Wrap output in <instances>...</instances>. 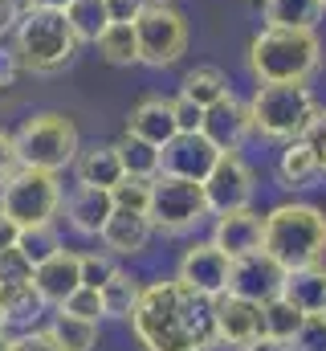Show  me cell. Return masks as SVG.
I'll return each mask as SVG.
<instances>
[{
  "label": "cell",
  "mask_w": 326,
  "mask_h": 351,
  "mask_svg": "<svg viewBox=\"0 0 326 351\" xmlns=\"http://www.w3.org/2000/svg\"><path fill=\"white\" fill-rule=\"evenodd\" d=\"M131 331L147 351H200L216 335V298L188 290L179 278L147 282L131 311Z\"/></svg>",
  "instance_id": "obj_1"
},
{
  "label": "cell",
  "mask_w": 326,
  "mask_h": 351,
  "mask_svg": "<svg viewBox=\"0 0 326 351\" xmlns=\"http://www.w3.org/2000/svg\"><path fill=\"white\" fill-rule=\"evenodd\" d=\"M244 62L257 82H310L323 70V37L318 29L261 25L249 37Z\"/></svg>",
  "instance_id": "obj_2"
},
{
  "label": "cell",
  "mask_w": 326,
  "mask_h": 351,
  "mask_svg": "<svg viewBox=\"0 0 326 351\" xmlns=\"http://www.w3.org/2000/svg\"><path fill=\"white\" fill-rule=\"evenodd\" d=\"M265 254H273L286 269L326 262V213L306 200H286L265 213Z\"/></svg>",
  "instance_id": "obj_3"
},
{
  "label": "cell",
  "mask_w": 326,
  "mask_h": 351,
  "mask_svg": "<svg viewBox=\"0 0 326 351\" xmlns=\"http://www.w3.org/2000/svg\"><path fill=\"white\" fill-rule=\"evenodd\" d=\"M12 49H16L25 74H58L78 58L82 41L66 21V8L33 4L12 29Z\"/></svg>",
  "instance_id": "obj_4"
},
{
  "label": "cell",
  "mask_w": 326,
  "mask_h": 351,
  "mask_svg": "<svg viewBox=\"0 0 326 351\" xmlns=\"http://www.w3.org/2000/svg\"><path fill=\"white\" fill-rule=\"evenodd\" d=\"M314 110H318V98H314L310 82H257L253 98H249L253 131L269 143L302 139Z\"/></svg>",
  "instance_id": "obj_5"
},
{
  "label": "cell",
  "mask_w": 326,
  "mask_h": 351,
  "mask_svg": "<svg viewBox=\"0 0 326 351\" xmlns=\"http://www.w3.org/2000/svg\"><path fill=\"white\" fill-rule=\"evenodd\" d=\"M16 156L25 168H41V172H66L74 168L82 152V139H78V127L70 114L62 110H41V114H29L16 131Z\"/></svg>",
  "instance_id": "obj_6"
},
{
  "label": "cell",
  "mask_w": 326,
  "mask_h": 351,
  "mask_svg": "<svg viewBox=\"0 0 326 351\" xmlns=\"http://www.w3.org/2000/svg\"><path fill=\"white\" fill-rule=\"evenodd\" d=\"M147 217H151L155 233H167V237L192 233L196 225H204V221L212 217L208 196H204V184H200V180H184V176L160 172L155 180H151Z\"/></svg>",
  "instance_id": "obj_7"
},
{
  "label": "cell",
  "mask_w": 326,
  "mask_h": 351,
  "mask_svg": "<svg viewBox=\"0 0 326 351\" xmlns=\"http://www.w3.org/2000/svg\"><path fill=\"white\" fill-rule=\"evenodd\" d=\"M135 37H139V66H151V70L175 66L192 45L188 16L171 0H147L143 4V12L135 16Z\"/></svg>",
  "instance_id": "obj_8"
},
{
  "label": "cell",
  "mask_w": 326,
  "mask_h": 351,
  "mask_svg": "<svg viewBox=\"0 0 326 351\" xmlns=\"http://www.w3.org/2000/svg\"><path fill=\"white\" fill-rule=\"evenodd\" d=\"M66 208V192L58 172L41 168H16L8 184H0V213H8L16 225H45Z\"/></svg>",
  "instance_id": "obj_9"
},
{
  "label": "cell",
  "mask_w": 326,
  "mask_h": 351,
  "mask_svg": "<svg viewBox=\"0 0 326 351\" xmlns=\"http://www.w3.org/2000/svg\"><path fill=\"white\" fill-rule=\"evenodd\" d=\"M200 184H204V196H208L212 217L233 213V208H249V200L257 192V176L244 164L241 152H221V160L212 164V172L204 176Z\"/></svg>",
  "instance_id": "obj_10"
},
{
  "label": "cell",
  "mask_w": 326,
  "mask_h": 351,
  "mask_svg": "<svg viewBox=\"0 0 326 351\" xmlns=\"http://www.w3.org/2000/svg\"><path fill=\"white\" fill-rule=\"evenodd\" d=\"M286 290V265L265 250H253L244 258H233V274H229V294H241L249 302H273Z\"/></svg>",
  "instance_id": "obj_11"
},
{
  "label": "cell",
  "mask_w": 326,
  "mask_h": 351,
  "mask_svg": "<svg viewBox=\"0 0 326 351\" xmlns=\"http://www.w3.org/2000/svg\"><path fill=\"white\" fill-rule=\"evenodd\" d=\"M229 274H233V258L225 250H216L212 241H196L184 250V258L175 265V278L196 290V294H208V298H221L229 294Z\"/></svg>",
  "instance_id": "obj_12"
},
{
  "label": "cell",
  "mask_w": 326,
  "mask_h": 351,
  "mask_svg": "<svg viewBox=\"0 0 326 351\" xmlns=\"http://www.w3.org/2000/svg\"><path fill=\"white\" fill-rule=\"evenodd\" d=\"M200 131L216 143V152H241V143L253 135V114H249V102H241L237 94H225L221 102L204 106Z\"/></svg>",
  "instance_id": "obj_13"
},
{
  "label": "cell",
  "mask_w": 326,
  "mask_h": 351,
  "mask_svg": "<svg viewBox=\"0 0 326 351\" xmlns=\"http://www.w3.org/2000/svg\"><path fill=\"white\" fill-rule=\"evenodd\" d=\"M216 160H221V152H216V143L204 131H179L163 147V172L184 176V180H204Z\"/></svg>",
  "instance_id": "obj_14"
},
{
  "label": "cell",
  "mask_w": 326,
  "mask_h": 351,
  "mask_svg": "<svg viewBox=\"0 0 326 351\" xmlns=\"http://www.w3.org/2000/svg\"><path fill=\"white\" fill-rule=\"evenodd\" d=\"M216 250H225L229 258H244L253 250L265 245V217L253 213V208H233V213H221L212 221V237H208Z\"/></svg>",
  "instance_id": "obj_15"
},
{
  "label": "cell",
  "mask_w": 326,
  "mask_h": 351,
  "mask_svg": "<svg viewBox=\"0 0 326 351\" xmlns=\"http://www.w3.org/2000/svg\"><path fill=\"white\" fill-rule=\"evenodd\" d=\"M151 237H155L151 217H147V213H135V208H114L110 221H106V229H102V245H106V254H114V258H135V254H143V250L151 245Z\"/></svg>",
  "instance_id": "obj_16"
},
{
  "label": "cell",
  "mask_w": 326,
  "mask_h": 351,
  "mask_svg": "<svg viewBox=\"0 0 326 351\" xmlns=\"http://www.w3.org/2000/svg\"><path fill=\"white\" fill-rule=\"evenodd\" d=\"M110 213H114L110 188H86V184H78L66 196V221H70V229L82 233V237H102Z\"/></svg>",
  "instance_id": "obj_17"
},
{
  "label": "cell",
  "mask_w": 326,
  "mask_h": 351,
  "mask_svg": "<svg viewBox=\"0 0 326 351\" xmlns=\"http://www.w3.org/2000/svg\"><path fill=\"white\" fill-rule=\"evenodd\" d=\"M216 335L249 348L253 339H261V302H249L241 294H221L216 298Z\"/></svg>",
  "instance_id": "obj_18"
},
{
  "label": "cell",
  "mask_w": 326,
  "mask_h": 351,
  "mask_svg": "<svg viewBox=\"0 0 326 351\" xmlns=\"http://www.w3.org/2000/svg\"><path fill=\"white\" fill-rule=\"evenodd\" d=\"M127 131L155 143V147H167L175 135H179V123H175V110H171V98H160V94H147L143 102H135V110L127 114Z\"/></svg>",
  "instance_id": "obj_19"
},
{
  "label": "cell",
  "mask_w": 326,
  "mask_h": 351,
  "mask_svg": "<svg viewBox=\"0 0 326 351\" xmlns=\"http://www.w3.org/2000/svg\"><path fill=\"white\" fill-rule=\"evenodd\" d=\"M33 286L41 290V298H45L49 306H62V302L82 286V254H70V250L53 254L49 262H41L33 269Z\"/></svg>",
  "instance_id": "obj_20"
},
{
  "label": "cell",
  "mask_w": 326,
  "mask_h": 351,
  "mask_svg": "<svg viewBox=\"0 0 326 351\" xmlns=\"http://www.w3.org/2000/svg\"><path fill=\"white\" fill-rule=\"evenodd\" d=\"M123 176L127 172H123V160H118L114 143H90L74 160V180L86 184V188H114Z\"/></svg>",
  "instance_id": "obj_21"
},
{
  "label": "cell",
  "mask_w": 326,
  "mask_h": 351,
  "mask_svg": "<svg viewBox=\"0 0 326 351\" xmlns=\"http://www.w3.org/2000/svg\"><path fill=\"white\" fill-rule=\"evenodd\" d=\"M302 315H326V262L286 269V290H281Z\"/></svg>",
  "instance_id": "obj_22"
},
{
  "label": "cell",
  "mask_w": 326,
  "mask_h": 351,
  "mask_svg": "<svg viewBox=\"0 0 326 351\" xmlns=\"http://www.w3.org/2000/svg\"><path fill=\"white\" fill-rule=\"evenodd\" d=\"M0 306H4V327H25L33 331V323L45 315V298L33 282H12V286H0Z\"/></svg>",
  "instance_id": "obj_23"
},
{
  "label": "cell",
  "mask_w": 326,
  "mask_h": 351,
  "mask_svg": "<svg viewBox=\"0 0 326 351\" xmlns=\"http://www.w3.org/2000/svg\"><path fill=\"white\" fill-rule=\"evenodd\" d=\"M261 16L265 25H281V29H318L326 4L323 0H261Z\"/></svg>",
  "instance_id": "obj_24"
},
{
  "label": "cell",
  "mask_w": 326,
  "mask_h": 351,
  "mask_svg": "<svg viewBox=\"0 0 326 351\" xmlns=\"http://www.w3.org/2000/svg\"><path fill=\"white\" fill-rule=\"evenodd\" d=\"M98 58L106 66H139V37H135V21H110L102 29V37L94 41Z\"/></svg>",
  "instance_id": "obj_25"
},
{
  "label": "cell",
  "mask_w": 326,
  "mask_h": 351,
  "mask_svg": "<svg viewBox=\"0 0 326 351\" xmlns=\"http://www.w3.org/2000/svg\"><path fill=\"white\" fill-rule=\"evenodd\" d=\"M314 176H323V164H318L314 147L306 139L286 143V152L277 156V180H281V188H306Z\"/></svg>",
  "instance_id": "obj_26"
},
{
  "label": "cell",
  "mask_w": 326,
  "mask_h": 351,
  "mask_svg": "<svg viewBox=\"0 0 326 351\" xmlns=\"http://www.w3.org/2000/svg\"><path fill=\"white\" fill-rule=\"evenodd\" d=\"M114 147H118V160H123V172L127 176L155 180L163 172V147H155V143H147V139H139V135L127 131Z\"/></svg>",
  "instance_id": "obj_27"
},
{
  "label": "cell",
  "mask_w": 326,
  "mask_h": 351,
  "mask_svg": "<svg viewBox=\"0 0 326 351\" xmlns=\"http://www.w3.org/2000/svg\"><path fill=\"white\" fill-rule=\"evenodd\" d=\"M179 94H184V98H192L196 106H212V102H221L225 94H233V86H229L225 70H216V66H196V70H188V74H184Z\"/></svg>",
  "instance_id": "obj_28"
},
{
  "label": "cell",
  "mask_w": 326,
  "mask_h": 351,
  "mask_svg": "<svg viewBox=\"0 0 326 351\" xmlns=\"http://www.w3.org/2000/svg\"><path fill=\"white\" fill-rule=\"evenodd\" d=\"M66 21H70V29L78 33L82 45H86V41L94 45V41L102 37V29H106L114 16H110V4H106V0H70V4H66Z\"/></svg>",
  "instance_id": "obj_29"
},
{
  "label": "cell",
  "mask_w": 326,
  "mask_h": 351,
  "mask_svg": "<svg viewBox=\"0 0 326 351\" xmlns=\"http://www.w3.org/2000/svg\"><path fill=\"white\" fill-rule=\"evenodd\" d=\"M302 311L281 294V298H273V302H265L261 306V335L265 339H273V343H290L294 335H298V327H302Z\"/></svg>",
  "instance_id": "obj_30"
},
{
  "label": "cell",
  "mask_w": 326,
  "mask_h": 351,
  "mask_svg": "<svg viewBox=\"0 0 326 351\" xmlns=\"http://www.w3.org/2000/svg\"><path fill=\"white\" fill-rule=\"evenodd\" d=\"M139 294H143V282H139L135 274H127V269H114V274H110V282L102 286L106 319H131V311H135Z\"/></svg>",
  "instance_id": "obj_31"
},
{
  "label": "cell",
  "mask_w": 326,
  "mask_h": 351,
  "mask_svg": "<svg viewBox=\"0 0 326 351\" xmlns=\"http://www.w3.org/2000/svg\"><path fill=\"white\" fill-rule=\"evenodd\" d=\"M16 250L33 262V269L41 262H49L53 254H62L66 245H62V233H58V225L53 221H45V225H21V233H16Z\"/></svg>",
  "instance_id": "obj_32"
},
{
  "label": "cell",
  "mask_w": 326,
  "mask_h": 351,
  "mask_svg": "<svg viewBox=\"0 0 326 351\" xmlns=\"http://www.w3.org/2000/svg\"><path fill=\"white\" fill-rule=\"evenodd\" d=\"M49 335L66 351H94V343H98V323H86V319H74V315L58 311L53 323H49Z\"/></svg>",
  "instance_id": "obj_33"
},
{
  "label": "cell",
  "mask_w": 326,
  "mask_h": 351,
  "mask_svg": "<svg viewBox=\"0 0 326 351\" xmlns=\"http://www.w3.org/2000/svg\"><path fill=\"white\" fill-rule=\"evenodd\" d=\"M110 196H114V208H135V213H147V204H151V180L123 176V180L110 188Z\"/></svg>",
  "instance_id": "obj_34"
},
{
  "label": "cell",
  "mask_w": 326,
  "mask_h": 351,
  "mask_svg": "<svg viewBox=\"0 0 326 351\" xmlns=\"http://www.w3.org/2000/svg\"><path fill=\"white\" fill-rule=\"evenodd\" d=\"M58 311H66V315H74V319H86V323H98V319H106V306H102V290H94V286H78Z\"/></svg>",
  "instance_id": "obj_35"
},
{
  "label": "cell",
  "mask_w": 326,
  "mask_h": 351,
  "mask_svg": "<svg viewBox=\"0 0 326 351\" xmlns=\"http://www.w3.org/2000/svg\"><path fill=\"white\" fill-rule=\"evenodd\" d=\"M290 351H326V315H306L298 335L286 343Z\"/></svg>",
  "instance_id": "obj_36"
},
{
  "label": "cell",
  "mask_w": 326,
  "mask_h": 351,
  "mask_svg": "<svg viewBox=\"0 0 326 351\" xmlns=\"http://www.w3.org/2000/svg\"><path fill=\"white\" fill-rule=\"evenodd\" d=\"M114 269H118V265H114V254H106V250H102V254H82V286L102 290Z\"/></svg>",
  "instance_id": "obj_37"
},
{
  "label": "cell",
  "mask_w": 326,
  "mask_h": 351,
  "mask_svg": "<svg viewBox=\"0 0 326 351\" xmlns=\"http://www.w3.org/2000/svg\"><path fill=\"white\" fill-rule=\"evenodd\" d=\"M12 282H33V262L16 245L0 250V286H12Z\"/></svg>",
  "instance_id": "obj_38"
},
{
  "label": "cell",
  "mask_w": 326,
  "mask_h": 351,
  "mask_svg": "<svg viewBox=\"0 0 326 351\" xmlns=\"http://www.w3.org/2000/svg\"><path fill=\"white\" fill-rule=\"evenodd\" d=\"M12 351H66L53 335H49V327L45 331H21V335H12Z\"/></svg>",
  "instance_id": "obj_39"
},
{
  "label": "cell",
  "mask_w": 326,
  "mask_h": 351,
  "mask_svg": "<svg viewBox=\"0 0 326 351\" xmlns=\"http://www.w3.org/2000/svg\"><path fill=\"white\" fill-rule=\"evenodd\" d=\"M171 110H175V123H179V131H200V119H204V106H196L192 98H184V94H175V98H171Z\"/></svg>",
  "instance_id": "obj_40"
},
{
  "label": "cell",
  "mask_w": 326,
  "mask_h": 351,
  "mask_svg": "<svg viewBox=\"0 0 326 351\" xmlns=\"http://www.w3.org/2000/svg\"><path fill=\"white\" fill-rule=\"evenodd\" d=\"M21 168V156H16V139H12V131H4L0 127V184H8V176Z\"/></svg>",
  "instance_id": "obj_41"
},
{
  "label": "cell",
  "mask_w": 326,
  "mask_h": 351,
  "mask_svg": "<svg viewBox=\"0 0 326 351\" xmlns=\"http://www.w3.org/2000/svg\"><path fill=\"white\" fill-rule=\"evenodd\" d=\"M302 139L314 147V156H318V164H323V152H326V106H318V110H314V119L306 123Z\"/></svg>",
  "instance_id": "obj_42"
},
{
  "label": "cell",
  "mask_w": 326,
  "mask_h": 351,
  "mask_svg": "<svg viewBox=\"0 0 326 351\" xmlns=\"http://www.w3.org/2000/svg\"><path fill=\"white\" fill-rule=\"evenodd\" d=\"M33 8V0H0V41L16 29V21Z\"/></svg>",
  "instance_id": "obj_43"
},
{
  "label": "cell",
  "mask_w": 326,
  "mask_h": 351,
  "mask_svg": "<svg viewBox=\"0 0 326 351\" xmlns=\"http://www.w3.org/2000/svg\"><path fill=\"white\" fill-rule=\"evenodd\" d=\"M21 74H25V66H21V58H16V49H12V45H0V90L12 86Z\"/></svg>",
  "instance_id": "obj_44"
},
{
  "label": "cell",
  "mask_w": 326,
  "mask_h": 351,
  "mask_svg": "<svg viewBox=\"0 0 326 351\" xmlns=\"http://www.w3.org/2000/svg\"><path fill=\"white\" fill-rule=\"evenodd\" d=\"M106 4H110V16H114V21H135L147 0H106Z\"/></svg>",
  "instance_id": "obj_45"
},
{
  "label": "cell",
  "mask_w": 326,
  "mask_h": 351,
  "mask_svg": "<svg viewBox=\"0 0 326 351\" xmlns=\"http://www.w3.org/2000/svg\"><path fill=\"white\" fill-rule=\"evenodd\" d=\"M16 233H21V225L8 213H0V250H12L16 245Z\"/></svg>",
  "instance_id": "obj_46"
},
{
  "label": "cell",
  "mask_w": 326,
  "mask_h": 351,
  "mask_svg": "<svg viewBox=\"0 0 326 351\" xmlns=\"http://www.w3.org/2000/svg\"><path fill=\"white\" fill-rule=\"evenodd\" d=\"M241 351H290V348H286V343H273V339H265V335H261V339H253V343L241 348Z\"/></svg>",
  "instance_id": "obj_47"
},
{
  "label": "cell",
  "mask_w": 326,
  "mask_h": 351,
  "mask_svg": "<svg viewBox=\"0 0 326 351\" xmlns=\"http://www.w3.org/2000/svg\"><path fill=\"white\" fill-rule=\"evenodd\" d=\"M200 351H241V348H237V343H229V339H221V335H212Z\"/></svg>",
  "instance_id": "obj_48"
},
{
  "label": "cell",
  "mask_w": 326,
  "mask_h": 351,
  "mask_svg": "<svg viewBox=\"0 0 326 351\" xmlns=\"http://www.w3.org/2000/svg\"><path fill=\"white\" fill-rule=\"evenodd\" d=\"M0 351H12V335H8V327H0Z\"/></svg>",
  "instance_id": "obj_49"
},
{
  "label": "cell",
  "mask_w": 326,
  "mask_h": 351,
  "mask_svg": "<svg viewBox=\"0 0 326 351\" xmlns=\"http://www.w3.org/2000/svg\"><path fill=\"white\" fill-rule=\"evenodd\" d=\"M33 4H45V8H66L70 0H33Z\"/></svg>",
  "instance_id": "obj_50"
},
{
  "label": "cell",
  "mask_w": 326,
  "mask_h": 351,
  "mask_svg": "<svg viewBox=\"0 0 326 351\" xmlns=\"http://www.w3.org/2000/svg\"><path fill=\"white\" fill-rule=\"evenodd\" d=\"M0 327H4V306H0Z\"/></svg>",
  "instance_id": "obj_51"
},
{
  "label": "cell",
  "mask_w": 326,
  "mask_h": 351,
  "mask_svg": "<svg viewBox=\"0 0 326 351\" xmlns=\"http://www.w3.org/2000/svg\"><path fill=\"white\" fill-rule=\"evenodd\" d=\"M323 176H326V152H323Z\"/></svg>",
  "instance_id": "obj_52"
},
{
  "label": "cell",
  "mask_w": 326,
  "mask_h": 351,
  "mask_svg": "<svg viewBox=\"0 0 326 351\" xmlns=\"http://www.w3.org/2000/svg\"><path fill=\"white\" fill-rule=\"evenodd\" d=\"M323 4H326V0H323Z\"/></svg>",
  "instance_id": "obj_53"
}]
</instances>
